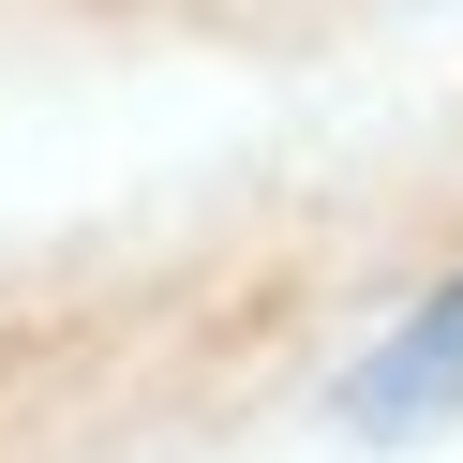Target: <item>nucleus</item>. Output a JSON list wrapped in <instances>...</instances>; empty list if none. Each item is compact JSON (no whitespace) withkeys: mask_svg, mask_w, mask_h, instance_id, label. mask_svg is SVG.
<instances>
[{"mask_svg":"<svg viewBox=\"0 0 463 463\" xmlns=\"http://www.w3.org/2000/svg\"><path fill=\"white\" fill-rule=\"evenodd\" d=\"M433 419H463V269L344 373V433H433Z\"/></svg>","mask_w":463,"mask_h":463,"instance_id":"1","label":"nucleus"}]
</instances>
